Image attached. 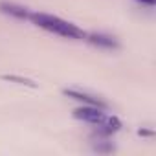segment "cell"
<instances>
[{"instance_id": "2", "label": "cell", "mask_w": 156, "mask_h": 156, "mask_svg": "<svg viewBox=\"0 0 156 156\" xmlns=\"http://www.w3.org/2000/svg\"><path fill=\"white\" fill-rule=\"evenodd\" d=\"M73 118L81 119V121H87V123H92V125H98L105 118V112H103V107H98V105H83V107H77L73 110Z\"/></svg>"}, {"instance_id": "6", "label": "cell", "mask_w": 156, "mask_h": 156, "mask_svg": "<svg viewBox=\"0 0 156 156\" xmlns=\"http://www.w3.org/2000/svg\"><path fill=\"white\" fill-rule=\"evenodd\" d=\"M87 41L92 42L94 46H99V48H107V50H114L118 48V41L110 35H105V33H87Z\"/></svg>"}, {"instance_id": "3", "label": "cell", "mask_w": 156, "mask_h": 156, "mask_svg": "<svg viewBox=\"0 0 156 156\" xmlns=\"http://www.w3.org/2000/svg\"><path fill=\"white\" fill-rule=\"evenodd\" d=\"M96 129H98L99 134L110 136V134H114V132H118V130L121 129V119L116 118V116H107V114H105V118L96 125Z\"/></svg>"}, {"instance_id": "4", "label": "cell", "mask_w": 156, "mask_h": 156, "mask_svg": "<svg viewBox=\"0 0 156 156\" xmlns=\"http://www.w3.org/2000/svg\"><path fill=\"white\" fill-rule=\"evenodd\" d=\"M0 11L9 15V17H15V19H20V20H26L30 19V11L28 8L24 6H19V4H13V2H0Z\"/></svg>"}, {"instance_id": "7", "label": "cell", "mask_w": 156, "mask_h": 156, "mask_svg": "<svg viewBox=\"0 0 156 156\" xmlns=\"http://www.w3.org/2000/svg\"><path fill=\"white\" fill-rule=\"evenodd\" d=\"M2 79H6V81H13V83H17V85H24V87L37 88V85H35L31 79H26V77H20V75H2Z\"/></svg>"}, {"instance_id": "5", "label": "cell", "mask_w": 156, "mask_h": 156, "mask_svg": "<svg viewBox=\"0 0 156 156\" xmlns=\"http://www.w3.org/2000/svg\"><path fill=\"white\" fill-rule=\"evenodd\" d=\"M64 96H68V98H72V99H75V101H81V103H85V105H98V107H105V101H101V99H99V98H96V96L85 94V92H81V90L66 88V90H64Z\"/></svg>"}, {"instance_id": "1", "label": "cell", "mask_w": 156, "mask_h": 156, "mask_svg": "<svg viewBox=\"0 0 156 156\" xmlns=\"http://www.w3.org/2000/svg\"><path fill=\"white\" fill-rule=\"evenodd\" d=\"M30 20L35 26H39V28H42L50 33L66 37V39H87V33L79 26H75V24L61 19V17L50 15V13H31Z\"/></svg>"}, {"instance_id": "8", "label": "cell", "mask_w": 156, "mask_h": 156, "mask_svg": "<svg viewBox=\"0 0 156 156\" xmlns=\"http://www.w3.org/2000/svg\"><path fill=\"white\" fill-rule=\"evenodd\" d=\"M138 2H141V4H147V6H154V2H156V0H138Z\"/></svg>"}]
</instances>
